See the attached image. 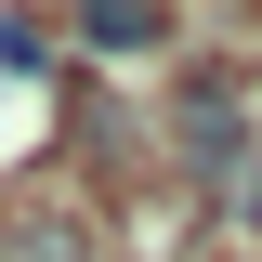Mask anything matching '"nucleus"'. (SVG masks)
<instances>
[{
  "mask_svg": "<svg viewBox=\"0 0 262 262\" xmlns=\"http://www.w3.org/2000/svg\"><path fill=\"white\" fill-rule=\"evenodd\" d=\"M262 118H249V79H223V66H196L184 92H170V158L196 170L210 196H236V210H262V170H249Z\"/></svg>",
  "mask_w": 262,
  "mask_h": 262,
  "instance_id": "f257e3e1",
  "label": "nucleus"
},
{
  "mask_svg": "<svg viewBox=\"0 0 262 262\" xmlns=\"http://www.w3.org/2000/svg\"><path fill=\"white\" fill-rule=\"evenodd\" d=\"M66 27H79V53H170V0H66Z\"/></svg>",
  "mask_w": 262,
  "mask_h": 262,
  "instance_id": "f03ea898",
  "label": "nucleus"
},
{
  "mask_svg": "<svg viewBox=\"0 0 262 262\" xmlns=\"http://www.w3.org/2000/svg\"><path fill=\"white\" fill-rule=\"evenodd\" d=\"M0 262H92V223L53 210V196H13L0 210Z\"/></svg>",
  "mask_w": 262,
  "mask_h": 262,
  "instance_id": "7ed1b4c3",
  "label": "nucleus"
}]
</instances>
